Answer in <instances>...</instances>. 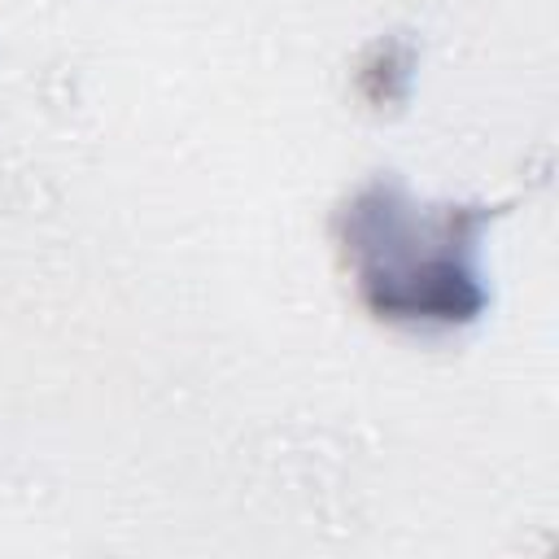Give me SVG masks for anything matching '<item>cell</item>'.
Here are the masks:
<instances>
[{"instance_id": "6da1fadb", "label": "cell", "mask_w": 559, "mask_h": 559, "mask_svg": "<svg viewBox=\"0 0 559 559\" xmlns=\"http://www.w3.org/2000/svg\"><path fill=\"white\" fill-rule=\"evenodd\" d=\"M485 205H424L393 175L358 183L332 236L362 310L406 332H454L485 314Z\"/></svg>"}]
</instances>
